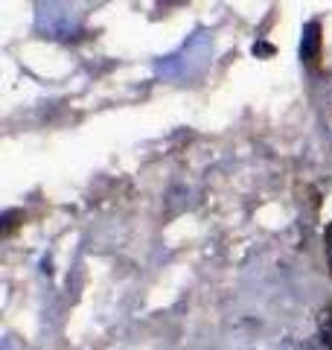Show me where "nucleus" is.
<instances>
[{
  "mask_svg": "<svg viewBox=\"0 0 332 350\" xmlns=\"http://www.w3.org/2000/svg\"><path fill=\"white\" fill-rule=\"evenodd\" d=\"M327 257H329V266H332V231L327 237Z\"/></svg>",
  "mask_w": 332,
  "mask_h": 350,
  "instance_id": "1",
  "label": "nucleus"
}]
</instances>
